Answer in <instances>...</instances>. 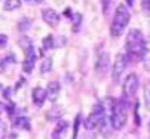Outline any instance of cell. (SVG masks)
Wrapping results in <instances>:
<instances>
[{
	"label": "cell",
	"instance_id": "e0dca14e",
	"mask_svg": "<svg viewBox=\"0 0 150 139\" xmlns=\"http://www.w3.org/2000/svg\"><path fill=\"white\" fill-rule=\"evenodd\" d=\"M144 103H145V108L150 110V82L145 83L144 86Z\"/></svg>",
	"mask_w": 150,
	"mask_h": 139
},
{
	"label": "cell",
	"instance_id": "cb8c5ba5",
	"mask_svg": "<svg viewBox=\"0 0 150 139\" xmlns=\"http://www.w3.org/2000/svg\"><path fill=\"white\" fill-rule=\"evenodd\" d=\"M4 70H5V65H4V62L0 60V73L4 72Z\"/></svg>",
	"mask_w": 150,
	"mask_h": 139
},
{
	"label": "cell",
	"instance_id": "9a60e30c",
	"mask_svg": "<svg viewBox=\"0 0 150 139\" xmlns=\"http://www.w3.org/2000/svg\"><path fill=\"white\" fill-rule=\"evenodd\" d=\"M20 5H22L20 0H5V3H4V9L13 11L15 9H18V8H20Z\"/></svg>",
	"mask_w": 150,
	"mask_h": 139
},
{
	"label": "cell",
	"instance_id": "ba28073f",
	"mask_svg": "<svg viewBox=\"0 0 150 139\" xmlns=\"http://www.w3.org/2000/svg\"><path fill=\"white\" fill-rule=\"evenodd\" d=\"M35 60H37V54L33 48V46H30L29 48L25 49V58L23 61V71L27 73H30L35 65Z\"/></svg>",
	"mask_w": 150,
	"mask_h": 139
},
{
	"label": "cell",
	"instance_id": "5b68a950",
	"mask_svg": "<svg viewBox=\"0 0 150 139\" xmlns=\"http://www.w3.org/2000/svg\"><path fill=\"white\" fill-rule=\"evenodd\" d=\"M126 63H127V61H126L125 54H122V53L116 54L114 66H112V80H114L115 83H117L120 81L125 68H126Z\"/></svg>",
	"mask_w": 150,
	"mask_h": 139
},
{
	"label": "cell",
	"instance_id": "9c48e42d",
	"mask_svg": "<svg viewBox=\"0 0 150 139\" xmlns=\"http://www.w3.org/2000/svg\"><path fill=\"white\" fill-rule=\"evenodd\" d=\"M42 16H43V20L48 25H51V27H56V25L59 23V15L57 14L56 10L53 9H44L43 13H42Z\"/></svg>",
	"mask_w": 150,
	"mask_h": 139
},
{
	"label": "cell",
	"instance_id": "d6986e66",
	"mask_svg": "<svg viewBox=\"0 0 150 139\" xmlns=\"http://www.w3.org/2000/svg\"><path fill=\"white\" fill-rule=\"evenodd\" d=\"M141 9L146 16H150V0H141Z\"/></svg>",
	"mask_w": 150,
	"mask_h": 139
},
{
	"label": "cell",
	"instance_id": "8992f818",
	"mask_svg": "<svg viewBox=\"0 0 150 139\" xmlns=\"http://www.w3.org/2000/svg\"><path fill=\"white\" fill-rule=\"evenodd\" d=\"M139 87V78H137L136 73H130L125 78V82L122 85V92L126 98H131L134 96Z\"/></svg>",
	"mask_w": 150,
	"mask_h": 139
},
{
	"label": "cell",
	"instance_id": "2e32d148",
	"mask_svg": "<svg viewBox=\"0 0 150 139\" xmlns=\"http://www.w3.org/2000/svg\"><path fill=\"white\" fill-rule=\"evenodd\" d=\"M51 70H52V58L47 57V58H44L43 62H42V65H40V72H42V75H45Z\"/></svg>",
	"mask_w": 150,
	"mask_h": 139
},
{
	"label": "cell",
	"instance_id": "4316f807",
	"mask_svg": "<svg viewBox=\"0 0 150 139\" xmlns=\"http://www.w3.org/2000/svg\"><path fill=\"white\" fill-rule=\"evenodd\" d=\"M126 3H127L130 6H132V4H134V0H126Z\"/></svg>",
	"mask_w": 150,
	"mask_h": 139
},
{
	"label": "cell",
	"instance_id": "7402d4cb",
	"mask_svg": "<svg viewBox=\"0 0 150 139\" xmlns=\"http://www.w3.org/2000/svg\"><path fill=\"white\" fill-rule=\"evenodd\" d=\"M6 43H8V37L0 33V48H4L6 46Z\"/></svg>",
	"mask_w": 150,
	"mask_h": 139
},
{
	"label": "cell",
	"instance_id": "484cf974",
	"mask_svg": "<svg viewBox=\"0 0 150 139\" xmlns=\"http://www.w3.org/2000/svg\"><path fill=\"white\" fill-rule=\"evenodd\" d=\"M4 108H5V106H4V104L1 103V101H0V114H1V113H3V110H4Z\"/></svg>",
	"mask_w": 150,
	"mask_h": 139
},
{
	"label": "cell",
	"instance_id": "44dd1931",
	"mask_svg": "<svg viewBox=\"0 0 150 139\" xmlns=\"http://www.w3.org/2000/svg\"><path fill=\"white\" fill-rule=\"evenodd\" d=\"M81 19H82V16H81L80 13H76V14H73V15H72V23H73L74 31H76L77 27L81 24Z\"/></svg>",
	"mask_w": 150,
	"mask_h": 139
},
{
	"label": "cell",
	"instance_id": "5bb4252c",
	"mask_svg": "<svg viewBox=\"0 0 150 139\" xmlns=\"http://www.w3.org/2000/svg\"><path fill=\"white\" fill-rule=\"evenodd\" d=\"M14 126L18 129H24V130H29L30 129V123H29L28 118L25 116H19L14 120Z\"/></svg>",
	"mask_w": 150,
	"mask_h": 139
},
{
	"label": "cell",
	"instance_id": "603a6c76",
	"mask_svg": "<svg viewBox=\"0 0 150 139\" xmlns=\"http://www.w3.org/2000/svg\"><path fill=\"white\" fill-rule=\"evenodd\" d=\"M78 120H80V116L76 118V121H74V132H73V139H76L77 135V126H78Z\"/></svg>",
	"mask_w": 150,
	"mask_h": 139
},
{
	"label": "cell",
	"instance_id": "7a4b0ae2",
	"mask_svg": "<svg viewBox=\"0 0 150 139\" xmlns=\"http://www.w3.org/2000/svg\"><path fill=\"white\" fill-rule=\"evenodd\" d=\"M129 22H130V13L125 4H120L116 8L114 19H112L111 27H110V33L112 37H120L127 27Z\"/></svg>",
	"mask_w": 150,
	"mask_h": 139
},
{
	"label": "cell",
	"instance_id": "ac0fdd59",
	"mask_svg": "<svg viewBox=\"0 0 150 139\" xmlns=\"http://www.w3.org/2000/svg\"><path fill=\"white\" fill-rule=\"evenodd\" d=\"M18 28H19V31L25 32L28 28H30V19H23V20H20V23L18 24Z\"/></svg>",
	"mask_w": 150,
	"mask_h": 139
},
{
	"label": "cell",
	"instance_id": "6da1fadb",
	"mask_svg": "<svg viewBox=\"0 0 150 139\" xmlns=\"http://www.w3.org/2000/svg\"><path fill=\"white\" fill-rule=\"evenodd\" d=\"M145 49V39L139 29H130L126 37V51L131 60H141Z\"/></svg>",
	"mask_w": 150,
	"mask_h": 139
},
{
	"label": "cell",
	"instance_id": "277c9868",
	"mask_svg": "<svg viewBox=\"0 0 150 139\" xmlns=\"http://www.w3.org/2000/svg\"><path fill=\"white\" fill-rule=\"evenodd\" d=\"M103 118H105V108H103L102 104H97L92 109V111L90 113V115L87 116V119L85 120L86 129H90V130L96 129L102 123Z\"/></svg>",
	"mask_w": 150,
	"mask_h": 139
},
{
	"label": "cell",
	"instance_id": "4fadbf2b",
	"mask_svg": "<svg viewBox=\"0 0 150 139\" xmlns=\"http://www.w3.org/2000/svg\"><path fill=\"white\" fill-rule=\"evenodd\" d=\"M141 61H143L144 68L146 71H150V37L148 41H145V49L143 57H141Z\"/></svg>",
	"mask_w": 150,
	"mask_h": 139
},
{
	"label": "cell",
	"instance_id": "30bf717a",
	"mask_svg": "<svg viewBox=\"0 0 150 139\" xmlns=\"http://www.w3.org/2000/svg\"><path fill=\"white\" fill-rule=\"evenodd\" d=\"M47 98L51 100V101H54L58 99V96H59V92H61V85H59V82H57V81H52V82H49L48 83V86H47Z\"/></svg>",
	"mask_w": 150,
	"mask_h": 139
},
{
	"label": "cell",
	"instance_id": "f1b7e54d",
	"mask_svg": "<svg viewBox=\"0 0 150 139\" xmlns=\"http://www.w3.org/2000/svg\"><path fill=\"white\" fill-rule=\"evenodd\" d=\"M0 87H1V85H0Z\"/></svg>",
	"mask_w": 150,
	"mask_h": 139
},
{
	"label": "cell",
	"instance_id": "7c38bea8",
	"mask_svg": "<svg viewBox=\"0 0 150 139\" xmlns=\"http://www.w3.org/2000/svg\"><path fill=\"white\" fill-rule=\"evenodd\" d=\"M67 129H68V123L67 121H58L56 128L53 129V133H52V138L53 139H63L66 133H67Z\"/></svg>",
	"mask_w": 150,
	"mask_h": 139
},
{
	"label": "cell",
	"instance_id": "83f0119b",
	"mask_svg": "<svg viewBox=\"0 0 150 139\" xmlns=\"http://www.w3.org/2000/svg\"><path fill=\"white\" fill-rule=\"evenodd\" d=\"M149 132H150V125H149Z\"/></svg>",
	"mask_w": 150,
	"mask_h": 139
},
{
	"label": "cell",
	"instance_id": "52a82bcc",
	"mask_svg": "<svg viewBox=\"0 0 150 139\" xmlns=\"http://www.w3.org/2000/svg\"><path fill=\"white\" fill-rule=\"evenodd\" d=\"M109 68H110V56L109 53L102 52L97 57V61H96V73L105 76Z\"/></svg>",
	"mask_w": 150,
	"mask_h": 139
},
{
	"label": "cell",
	"instance_id": "d4e9b609",
	"mask_svg": "<svg viewBox=\"0 0 150 139\" xmlns=\"http://www.w3.org/2000/svg\"><path fill=\"white\" fill-rule=\"evenodd\" d=\"M25 1H28V3H34V4H39V3L43 1V0H25Z\"/></svg>",
	"mask_w": 150,
	"mask_h": 139
},
{
	"label": "cell",
	"instance_id": "ffe728a7",
	"mask_svg": "<svg viewBox=\"0 0 150 139\" xmlns=\"http://www.w3.org/2000/svg\"><path fill=\"white\" fill-rule=\"evenodd\" d=\"M43 47H44V49H49L53 47V37L52 36H47L43 39Z\"/></svg>",
	"mask_w": 150,
	"mask_h": 139
},
{
	"label": "cell",
	"instance_id": "8fae6325",
	"mask_svg": "<svg viewBox=\"0 0 150 139\" xmlns=\"http://www.w3.org/2000/svg\"><path fill=\"white\" fill-rule=\"evenodd\" d=\"M32 98H33V103H34L37 106H42L44 100L47 99V91L42 87H35L34 90L32 91Z\"/></svg>",
	"mask_w": 150,
	"mask_h": 139
},
{
	"label": "cell",
	"instance_id": "3957f363",
	"mask_svg": "<svg viewBox=\"0 0 150 139\" xmlns=\"http://www.w3.org/2000/svg\"><path fill=\"white\" fill-rule=\"evenodd\" d=\"M127 121V104L122 99L116 100L112 104L111 110V126L115 130L122 129Z\"/></svg>",
	"mask_w": 150,
	"mask_h": 139
}]
</instances>
